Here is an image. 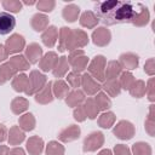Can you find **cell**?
<instances>
[{
  "label": "cell",
  "instance_id": "16",
  "mask_svg": "<svg viewBox=\"0 0 155 155\" xmlns=\"http://www.w3.org/2000/svg\"><path fill=\"white\" fill-rule=\"evenodd\" d=\"M57 61H58V54L54 51H48L39 61V68H40V70H42L45 73L52 71V69L54 68Z\"/></svg>",
  "mask_w": 155,
  "mask_h": 155
},
{
  "label": "cell",
  "instance_id": "49",
  "mask_svg": "<svg viewBox=\"0 0 155 155\" xmlns=\"http://www.w3.org/2000/svg\"><path fill=\"white\" fill-rule=\"evenodd\" d=\"M144 73L149 76H154L155 74V58H149L144 63Z\"/></svg>",
  "mask_w": 155,
  "mask_h": 155
},
{
  "label": "cell",
  "instance_id": "30",
  "mask_svg": "<svg viewBox=\"0 0 155 155\" xmlns=\"http://www.w3.org/2000/svg\"><path fill=\"white\" fill-rule=\"evenodd\" d=\"M18 125L19 127L24 131V132H30L35 128L36 126V120H35V116L31 114V113H25L23 115L19 116L18 119Z\"/></svg>",
  "mask_w": 155,
  "mask_h": 155
},
{
  "label": "cell",
  "instance_id": "4",
  "mask_svg": "<svg viewBox=\"0 0 155 155\" xmlns=\"http://www.w3.org/2000/svg\"><path fill=\"white\" fill-rule=\"evenodd\" d=\"M47 84V78L40 70H31L28 76V88L24 92L27 96H35L45 85Z\"/></svg>",
  "mask_w": 155,
  "mask_h": 155
},
{
  "label": "cell",
  "instance_id": "35",
  "mask_svg": "<svg viewBox=\"0 0 155 155\" xmlns=\"http://www.w3.org/2000/svg\"><path fill=\"white\" fill-rule=\"evenodd\" d=\"M71 34V29L69 27H62L58 31V51L64 52L67 50V45Z\"/></svg>",
  "mask_w": 155,
  "mask_h": 155
},
{
  "label": "cell",
  "instance_id": "5",
  "mask_svg": "<svg viewBox=\"0 0 155 155\" xmlns=\"http://www.w3.org/2000/svg\"><path fill=\"white\" fill-rule=\"evenodd\" d=\"M136 133V127L128 120H120L113 128V134L121 140H130Z\"/></svg>",
  "mask_w": 155,
  "mask_h": 155
},
{
  "label": "cell",
  "instance_id": "43",
  "mask_svg": "<svg viewBox=\"0 0 155 155\" xmlns=\"http://www.w3.org/2000/svg\"><path fill=\"white\" fill-rule=\"evenodd\" d=\"M1 5L8 13H18L22 10V1L19 0H2Z\"/></svg>",
  "mask_w": 155,
  "mask_h": 155
},
{
  "label": "cell",
  "instance_id": "33",
  "mask_svg": "<svg viewBox=\"0 0 155 155\" xmlns=\"http://www.w3.org/2000/svg\"><path fill=\"white\" fill-rule=\"evenodd\" d=\"M82 105H84L86 116H87L90 120H94V119L98 116L99 109H98V107H97V104H96V102H94L93 98H91V97L86 98L85 102L82 103Z\"/></svg>",
  "mask_w": 155,
  "mask_h": 155
},
{
  "label": "cell",
  "instance_id": "53",
  "mask_svg": "<svg viewBox=\"0 0 155 155\" xmlns=\"http://www.w3.org/2000/svg\"><path fill=\"white\" fill-rule=\"evenodd\" d=\"M0 155H10V148L7 145H0Z\"/></svg>",
  "mask_w": 155,
  "mask_h": 155
},
{
  "label": "cell",
  "instance_id": "12",
  "mask_svg": "<svg viewBox=\"0 0 155 155\" xmlns=\"http://www.w3.org/2000/svg\"><path fill=\"white\" fill-rule=\"evenodd\" d=\"M44 56V51L42 47L36 44V42H31L25 48H24V57L27 58V61L30 64H36L39 63V61L41 59V57Z\"/></svg>",
  "mask_w": 155,
  "mask_h": 155
},
{
  "label": "cell",
  "instance_id": "34",
  "mask_svg": "<svg viewBox=\"0 0 155 155\" xmlns=\"http://www.w3.org/2000/svg\"><path fill=\"white\" fill-rule=\"evenodd\" d=\"M115 120H116V116L113 111H103L99 116H98V126L102 127V128H110L111 126H114L115 124Z\"/></svg>",
  "mask_w": 155,
  "mask_h": 155
},
{
  "label": "cell",
  "instance_id": "28",
  "mask_svg": "<svg viewBox=\"0 0 155 155\" xmlns=\"http://www.w3.org/2000/svg\"><path fill=\"white\" fill-rule=\"evenodd\" d=\"M68 70H69V63H68L67 57L65 56L58 57V61H57L54 68L52 69L53 76L57 78V79H61V78H63L68 74Z\"/></svg>",
  "mask_w": 155,
  "mask_h": 155
},
{
  "label": "cell",
  "instance_id": "32",
  "mask_svg": "<svg viewBox=\"0 0 155 155\" xmlns=\"http://www.w3.org/2000/svg\"><path fill=\"white\" fill-rule=\"evenodd\" d=\"M8 62L13 65V68L17 71H25V70H28L30 68V63L27 61V58L24 57V54H21V53L12 56Z\"/></svg>",
  "mask_w": 155,
  "mask_h": 155
},
{
  "label": "cell",
  "instance_id": "42",
  "mask_svg": "<svg viewBox=\"0 0 155 155\" xmlns=\"http://www.w3.org/2000/svg\"><path fill=\"white\" fill-rule=\"evenodd\" d=\"M154 104L150 105L149 108V113H148V117L144 122V127H145V131L150 136V137H154L155 134V119H154Z\"/></svg>",
  "mask_w": 155,
  "mask_h": 155
},
{
  "label": "cell",
  "instance_id": "7",
  "mask_svg": "<svg viewBox=\"0 0 155 155\" xmlns=\"http://www.w3.org/2000/svg\"><path fill=\"white\" fill-rule=\"evenodd\" d=\"M104 144V134L99 131L91 132L85 139L82 144V150L85 153H92L101 149Z\"/></svg>",
  "mask_w": 155,
  "mask_h": 155
},
{
  "label": "cell",
  "instance_id": "51",
  "mask_svg": "<svg viewBox=\"0 0 155 155\" xmlns=\"http://www.w3.org/2000/svg\"><path fill=\"white\" fill-rule=\"evenodd\" d=\"M7 58H8V52H7L6 47H5V45L0 44V63L6 61Z\"/></svg>",
  "mask_w": 155,
  "mask_h": 155
},
{
  "label": "cell",
  "instance_id": "9",
  "mask_svg": "<svg viewBox=\"0 0 155 155\" xmlns=\"http://www.w3.org/2000/svg\"><path fill=\"white\" fill-rule=\"evenodd\" d=\"M92 42L98 47H104L111 41V33L107 27H97L91 34Z\"/></svg>",
  "mask_w": 155,
  "mask_h": 155
},
{
  "label": "cell",
  "instance_id": "21",
  "mask_svg": "<svg viewBox=\"0 0 155 155\" xmlns=\"http://www.w3.org/2000/svg\"><path fill=\"white\" fill-rule=\"evenodd\" d=\"M65 99V104L70 108H75L78 105H81L85 99H86V96L85 93L82 92V90H73V91H69V93L67 94V97L64 98Z\"/></svg>",
  "mask_w": 155,
  "mask_h": 155
},
{
  "label": "cell",
  "instance_id": "50",
  "mask_svg": "<svg viewBox=\"0 0 155 155\" xmlns=\"http://www.w3.org/2000/svg\"><path fill=\"white\" fill-rule=\"evenodd\" d=\"M7 128L4 124H0V143H4L7 139Z\"/></svg>",
  "mask_w": 155,
  "mask_h": 155
},
{
  "label": "cell",
  "instance_id": "26",
  "mask_svg": "<svg viewBox=\"0 0 155 155\" xmlns=\"http://www.w3.org/2000/svg\"><path fill=\"white\" fill-rule=\"evenodd\" d=\"M62 16L64 21L69 23H74L80 17V7L75 4H68L62 10Z\"/></svg>",
  "mask_w": 155,
  "mask_h": 155
},
{
  "label": "cell",
  "instance_id": "18",
  "mask_svg": "<svg viewBox=\"0 0 155 155\" xmlns=\"http://www.w3.org/2000/svg\"><path fill=\"white\" fill-rule=\"evenodd\" d=\"M57 40H58V29L54 25H48L41 34V41L48 48L53 47Z\"/></svg>",
  "mask_w": 155,
  "mask_h": 155
},
{
  "label": "cell",
  "instance_id": "14",
  "mask_svg": "<svg viewBox=\"0 0 155 155\" xmlns=\"http://www.w3.org/2000/svg\"><path fill=\"white\" fill-rule=\"evenodd\" d=\"M81 134V128L78 125H69L68 127L63 128L59 134H58V139L63 143H70L76 140Z\"/></svg>",
  "mask_w": 155,
  "mask_h": 155
},
{
  "label": "cell",
  "instance_id": "29",
  "mask_svg": "<svg viewBox=\"0 0 155 155\" xmlns=\"http://www.w3.org/2000/svg\"><path fill=\"white\" fill-rule=\"evenodd\" d=\"M29 108V101L24 97H15L11 101V111L15 115H21Z\"/></svg>",
  "mask_w": 155,
  "mask_h": 155
},
{
  "label": "cell",
  "instance_id": "56",
  "mask_svg": "<svg viewBox=\"0 0 155 155\" xmlns=\"http://www.w3.org/2000/svg\"><path fill=\"white\" fill-rule=\"evenodd\" d=\"M5 82H6V81H5V80H4L2 78H1V75H0V85H4Z\"/></svg>",
  "mask_w": 155,
  "mask_h": 155
},
{
  "label": "cell",
  "instance_id": "40",
  "mask_svg": "<svg viewBox=\"0 0 155 155\" xmlns=\"http://www.w3.org/2000/svg\"><path fill=\"white\" fill-rule=\"evenodd\" d=\"M17 70L13 68V65L10 62H5L0 65V75L5 81H8L10 79H13L17 75Z\"/></svg>",
  "mask_w": 155,
  "mask_h": 155
},
{
  "label": "cell",
  "instance_id": "37",
  "mask_svg": "<svg viewBox=\"0 0 155 155\" xmlns=\"http://www.w3.org/2000/svg\"><path fill=\"white\" fill-rule=\"evenodd\" d=\"M131 155H151L153 149L147 142H136L131 148Z\"/></svg>",
  "mask_w": 155,
  "mask_h": 155
},
{
  "label": "cell",
  "instance_id": "10",
  "mask_svg": "<svg viewBox=\"0 0 155 155\" xmlns=\"http://www.w3.org/2000/svg\"><path fill=\"white\" fill-rule=\"evenodd\" d=\"M80 86L82 87V92L87 96H94L102 88V85L98 81H96L88 73H84L81 75V85Z\"/></svg>",
  "mask_w": 155,
  "mask_h": 155
},
{
  "label": "cell",
  "instance_id": "45",
  "mask_svg": "<svg viewBox=\"0 0 155 155\" xmlns=\"http://www.w3.org/2000/svg\"><path fill=\"white\" fill-rule=\"evenodd\" d=\"M56 6V1L54 0H39L36 2V8L40 11V13H47L51 12Z\"/></svg>",
  "mask_w": 155,
  "mask_h": 155
},
{
  "label": "cell",
  "instance_id": "3",
  "mask_svg": "<svg viewBox=\"0 0 155 155\" xmlns=\"http://www.w3.org/2000/svg\"><path fill=\"white\" fill-rule=\"evenodd\" d=\"M67 59H68V63L71 67L73 71L79 73V74H81L82 71L86 70V68L88 65V62H90V58L85 54V51L81 50V48L70 51Z\"/></svg>",
  "mask_w": 155,
  "mask_h": 155
},
{
  "label": "cell",
  "instance_id": "1",
  "mask_svg": "<svg viewBox=\"0 0 155 155\" xmlns=\"http://www.w3.org/2000/svg\"><path fill=\"white\" fill-rule=\"evenodd\" d=\"M136 4L119 0L99 1L94 5V10L97 12L96 16L105 25L131 23L136 12Z\"/></svg>",
  "mask_w": 155,
  "mask_h": 155
},
{
  "label": "cell",
  "instance_id": "2",
  "mask_svg": "<svg viewBox=\"0 0 155 155\" xmlns=\"http://www.w3.org/2000/svg\"><path fill=\"white\" fill-rule=\"evenodd\" d=\"M105 65H107V58L103 54H97L94 56L87 65V71L88 74L98 82H103L104 79V71H105Z\"/></svg>",
  "mask_w": 155,
  "mask_h": 155
},
{
  "label": "cell",
  "instance_id": "46",
  "mask_svg": "<svg viewBox=\"0 0 155 155\" xmlns=\"http://www.w3.org/2000/svg\"><path fill=\"white\" fill-rule=\"evenodd\" d=\"M154 84H155L154 78H150L148 80V82L145 84V93L148 96V99L151 103L155 102V86H154Z\"/></svg>",
  "mask_w": 155,
  "mask_h": 155
},
{
  "label": "cell",
  "instance_id": "22",
  "mask_svg": "<svg viewBox=\"0 0 155 155\" xmlns=\"http://www.w3.org/2000/svg\"><path fill=\"white\" fill-rule=\"evenodd\" d=\"M79 22H80V25L84 27V28H87V29H94L99 22V19L97 18L96 13L92 12V11H85L80 15L79 17Z\"/></svg>",
  "mask_w": 155,
  "mask_h": 155
},
{
  "label": "cell",
  "instance_id": "8",
  "mask_svg": "<svg viewBox=\"0 0 155 155\" xmlns=\"http://www.w3.org/2000/svg\"><path fill=\"white\" fill-rule=\"evenodd\" d=\"M8 54H19L25 48V39L21 34H12L5 42Z\"/></svg>",
  "mask_w": 155,
  "mask_h": 155
},
{
  "label": "cell",
  "instance_id": "25",
  "mask_svg": "<svg viewBox=\"0 0 155 155\" xmlns=\"http://www.w3.org/2000/svg\"><path fill=\"white\" fill-rule=\"evenodd\" d=\"M52 92H53V97L54 98L63 99L69 93V85L64 80L57 79L56 81L52 82Z\"/></svg>",
  "mask_w": 155,
  "mask_h": 155
},
{
  "label": "cell",
  "instance_id": "17",
  "mask_svg": "<svg viewBox=\"0 0 155 155\" xmlns=\"http://www.w3.org/2000/svg\"><path fill=\"white\" fill-rule=\"evenodd\" d=\"M44 147H45L44 139L40 138L39 136L29 137L25 143V148H27V151L29 153V155H40L44 151Z\"/></svg>",
  "mask_w": 155,
  "mask_h": 155
},
{
  "label": "cell",
  "instance_id": "48",
  "mask_svg": "<svg viewBox=\"0 0 155 155\" xmlns=\"http://www.w3.org/2000/svg\"><path fill=\"white\" fill-rule=\"evenodd\" d=\"M113 155H131V150L125 144H116L113 149Z\"/></svg>",
  "mask_w": 155,
  "mask_h": 155
},
{
  "label": "cell",
  "instance_id": "27",
  "mask_svg": "<svg viewBox=\"0 0 155 155\" xmlns=\"http://www.w3.org/2000/svg\"><path fill=\"white\" fill-rule=\"evenodd\" d=\"M122 73V68L117 61H109L105 65V71H104V79L110 80V79H117L120 74Z\"/></svg>",
  "mask_w": 155,
  "mask_h": 155
},
{
  "label": "cell",
  "instance_id": "36",
  "mask_svg": "<svg viewBox=\"0 0 155 155\" xmlns=\"http://www.w3.org/2000/svg\"><path fill=\"white\" fill-rule=\"evenodd\" d=\"M96 97L93 98L94 99V102H96V104H97V107H98V109H99V111L102 110V111H108V109L111 107V99L103 92V91H99L97 94H94Z\"/></svg>",
  "mask_w": 155,
  "mask_h": 155
},
{
  "label": "cell",
  "instance_id": "44",
  "mask_svg": "<svg viewBox=\"0 0 155 155\" xmlns=\"http://www.w3.org/2000/svg\"><path fill=\"white\" fill-rule=\"evenodd\" d=\"M65 79H67V84L70 87H73L74 90L79 88L80 85H81V74H79V73L70 71V73L67 74V78Z\"/></svg>",
  "mask_w": 155,
  "mask_h": 155
},
{
  "label": "cell",
  "instance_id": "55",
  "mask_svg": "<svg viewBox=\"0 0 155 155\" xmlns=\"http://www.w3.org/2000/svg\"><path fill=\"white\" fill-rule=\"evenodd\" d=\"M36 5V1L35 0H30V1H28V0H24V1H22V5Z\"/></svg>",
  "mask_w": 155,
  "mask_h": 155
},
{
  "label": "cell",
  "instance_id": "6",
  "mask_svg": "<svg viewBox=\"0 0 155 155\" xmlns=\"http://www.w3.org/2000/svg\"><path fill=\"white\" fill-rule=\"evenodd\" d=\"M90 39L88 35L85 30L82 29H71V34L67 45V50L69 51H74V50H79L81 47H85L88 44Z\"/></svg>",
  "mask_w": 155,
  "mask_h": 155
},
{
  "label": "cell",
  "instance_id": "20",
  "mask_svg": "<svg viewBox=\"0 0 155 155\" xmlns=\"http://www.w3.org/2000/svg\"><path fill=\"white\" fill-rule=\"evenodd\" d=\"M7 140L10 145L17 147L25 140V133L19 126H12L7 132Z\"/></svg>",
  "mask_w": 155,
  "mask_h": 155
},
{
  "label": "cell",
  "instance_id": "31",
  "mask_svg": "<svg viewBox=\"0 0 155 155\" xmlns=\"http://www.w3.org/2000/svg\"><path fill=\"white\" fill-rule=\"evenodd\" d=\"M11 86H12V88H13L16 92H18V93L25 92L27 88H28V75H25L24 73L17 74V75L12 79Z\"/></svg>",
  "mask_w": 155,
  "mask_h": 155
},
{
  "label": "cell",
  "instance_id": "11",
  "mask_svg": "<svg viewBox=\"0 0 155 155\" xmlns=\"http://www.w3.org/2000/svg\"><path fill=\"white\" fill-rule=\"evenodd\" d=\"M150 21V13L145 5L137 2L136 4V12L132 18V24L136 27H145Z\"/></svg>",
  "mask_w": 155,
  "mask_h": 155
},
{
  "label": "cell",
  "instance_id": "47",
  "mask_svg": "<svg viewBox=\"0 0 155 155\" xmlns=\"http://www.w3.org/2000/svg\"><path fill=\"white\" fill-rule=\"evenodd\" d=\"M73 116H74V120L78 121V122H84V121L87 119L82 104H81V105H78V107L74 108V110H73Z\"/></svg>",
  "mask_w": 155,
  "mask_h": 155
},
{
  "label": "cell",
  "instance_id": "24",
  "mask_svg": "<svg viewBox=\"0 0 155 155\" xmlns=\"http://www.w3.org/2000/svg\"><path fill=\"white\" fill-rule=\"evenodd\" d=\"M103 92L109 96V97H117L121 92V87L119 84L117 79H110V80H104L102 85Z\"/></svg>",
  "mask_w": 155,
  "mask_h": 155
},
{
  "label": "cell",
  "instance_id": "23",
  "mask_svg": "<svg viewBox=\"0 0 155 155\" xmlns=\"http://www.w3.org/2000/svg\"><path fill=\"white\" fill-rule=\"evenodd\" d=\"M50 19L45 13H35L30 19V25L35 31H44L48 27Z\"/></svg>",
  "mask_w": 155,
  "mask_h": 155
},
{
  "label": "cell",
  "instance_id": "38",
  "mask_svg": "<svg viewBox=\"0 0 155 155\" xmlns=\"http://www.w3.org/2000/svg\"><path fill=\"white\" fill-rule=\"evenodd\" d=\"M117 80H119V84H120L121 90H127V91L132 87V85H133L134 81H136L133 74H132L131 71H127V70L122 71V73L120 74V76H119Z\"/></svg>",
  "mask_w": 155,
  "mask_h": 155
},
{
  "label": "cell",
  "instance_id": "19",
  "mask_svg": "<svg viewBox=\"0 0 155 155\" xmlns=\"http://www.w3.org/2000/svg\"><path fill=\"white\" fill-rule=\"evenodd\" d=\"M53 92H52V81H48L36 94H35V102L39 104H48L53 102Z\"/></svg>",
  "mask_w": 155,
  "mask_h": 155
},
{
  "label": "cell",
  "instance_id": "13",
  "mask_svg": "<svg viewBox=\"0 0 155 155\" xmlns=\"http://www.w3.org/2000/svg\"><path fill=\"white\" fill-rule=\"evenodd\" d=\"M117 62L120 63L122 69H126L127 71H131V70H134L138 67L139 57H138V54H136L133 52H125V53L120 54Z\"/></svg>",
  "mask_w": 155,
  "mask_h": 155
},
{
  "label": "cell",
  "instance_id": "54",
  "mask_svg": "<svg viewBox=\"0 0 155 155\" xmlns=\"http://www.w3.org/2000/svg\"><path fill=\"white\" fill-rule=\"evenodd\" d=\"M97 155H113V151L107 148V149H102Z\"/></svg>",
  "mask_w": 155,
  "mask_h": 155
},
{
  "label": "cell",
  "instance_id": "15",
  "mask_svg": "<svg viewBox=\"0 0 155 155\" xmlns=\"http://www.w3.org/2000/svg\"><path fill=\"white\" fill-rule=\"evenodd\" d=\"M15 27H16V18L6 11L0 12V35L8 34L15 29Z\"/></svg>",
  "mask_w": 155,
  "mask_h": 155
},
{
  "label": "cell",
  "instance_id": "39",
  "mask_svg": "<svg viewBox=\"0 0 155 155\" xmlns=\"http://www.w3.org/2000/svg\"><path fill=\"white\" fill-rule=\"evenodd\" d=\"M45 153H46V155H64L65 148L58 140H51L47 143Z\"/></svg>",
  "mask_w": 155,
  "mask_h": 155
},
{
  "label": "cell",
  "instance_id": "52",
  "mask_svg": "<svg viewBox=\"0 0 155 155\" xmlns=\"http://www.w3.org/2000/svg\"><path fill=\"white\" fill-rule=\"evenodd\" d=\"M10 155H25V151L21 147H15L10 150Z\"/></svg>",
  "mask_w": 155,
  "mask_h": 155
},
{
  "label": "cell",
  "instance_id": "41",
  "mask_svg": "<svg viewBox=\"0 0 155 155\" xmlns=\"http://www.w3.org/2000/svg\"><path fill=\"white\" fill-rule=\"evenodd\" d=\"M130 94L134 98H142L145 96V81L143 80H136L132 87L128 90Z\"/></svg>",
  "mask_w": 155,
  "mask_h": 155
}]
</instances>
